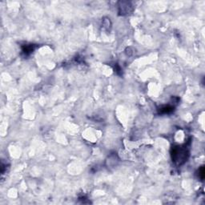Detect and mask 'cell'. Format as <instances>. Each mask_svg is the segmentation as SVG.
I'll return each mask as SVG.
<instances>
[{"label": "cell", "mask_w": 205, "mask_h": 205, "mask_svg": "<svg viewBox=\"0 0 205 205\" xmlns=\"http://www.w3.org/2000/svg\"><path fill=\"white\" fill-rule=\"evenodd\" d=\"M189 152L185 146H175L171 149L172 161L177 165H182L188 160Z\"/></svg>", "instance_id": "obj_1"}, {"label": "cell", "mask_w": 205, "mask_h": 205, "mask_svg": "<svg viewBox=\"0 0 205 205\" xmlns=\"http://www.w3.org/2000/svg\"><path fill=\"white\" fill-rule=\"evenodd\" d=\"M120 6L119 7V12L120 14H129L132 11V6L128 2H123L120 3Z\"/></svg>", "instance_id": "obj_2"}, {"label": "cell", "mask_w": 205, "mask_h": 205, "mask_svg": "<svg viewBox=\"0 0 205 205\" xmlns=\"http://www.w3.org/2000/svg\"><path fill=\"white\" fill-rule=\"evenodd\" d=\"M173 111L174 107L170 106V105H167V106H163L162 108H160L159 109V113H160V114H169Z\"/></svg>", "instance_id": "obj_3"}, {"label": "cell", "mask_w": 205, "mask_h": 205, "mask_svg": "<svg viewBox=\"0 0 205 205\" xmlns=\"http://www.w3.org/2000/svg\"><path fill=\"white\" fill-rule=\"evenodd\" d=\"M34 50H35L34 45H26L23 48V51L26 55H28V54L32 53Z\"/></svg>", "instance_id": "obj_4"}, {"label": "cell", "mask_w": 205, "mask_h": 205, "mask_svg": "<svg viewBox=\"0 0 205 205\" xmlns=\"http://www.w3.org/2000/svg\"><path fill=\"white\" fill-rule=\"evenodd\" d=\"M199 177L201 179V180L204 179V167H200L199 170Z\"/></svg>", "instance_id": "obj_5"}]
</instances>
